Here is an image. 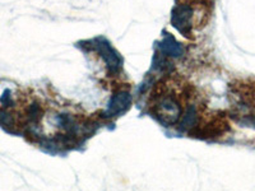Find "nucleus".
<instances>
[{"label":"nucleus","mask_w":255,"mask_h":191,"mask_svg":"<svg viewBox=\"0 0 255 191\" xmlns=\"http://www.w3.org/2000/svg\"><path fill=\"white\" fill-rule=\"evenodd\" d=\"M197 108H195L194 106H189L185 115L183 116V120H181V126H183L184 130H189V129L195 127V125H197Z\"/></svg>","instance_id":"obj_6"},{"label":"nucleus","mask_w":255,"mask_h":191,"mask_svg":"<svg viewBox=\"0 0 255 191\" xmlns=\"http://www.w3.org/2000/svg\"><path fill=\"white\" fill-rule=\"evenodd\" d=\"M193 17H194V12L190 5L186 4H180L175 8L174 13H172L171 22L174 24L175 28L180 31L183 35H190L191 28H193Z\"/></svg>","instance_id":"obj_2"},{"label":"nucleus","mask_w":255,"mask_h":191,"mask_svg":"<svg viewBox=\"0 0 255 191\" xmlns=\"http://www.w3.org/2000/svg\"><path fill=\"white\" fill-rule=\"evenodd\" d=\"M130 102H131V96L129 95V93L119 92L118 95H115L113 98H111L110 103H109L108 113L111 116L118 115V113L127 110V108L130 106Z\"/></svg>","instance_id":"obj_4"},{"label":"nucleus","mask_w":255,"mask_h":191,"mask_svg":"<svg viewBox=\"0 0 255 191\" xmlns=\"http://www.w3.org/2000/svg\"><path fill=\"white\" fill-rule=\"evenodd\" d=\"M159 47L166 56H172V58H180L184 52L183 46L170 35L163 38L162 44L159 45Z\"/></svg>","instance_id":"obj_5"},{"label":"nucleus","mask_w":255,"mask_h":191,"mask_svg":"<svg viewBox=\"0 0 255 191\" xmlns=\"http://www.w3.org/2000/svg\"><path fill=\"white\" fill-rule=\"evenodd\" d=\"M154 115L165 125H176L183 117V108L171 96H165L156 101Z\"/></svg>","instance_id":"obj_1"},{"label":"nucleus","mask_w":255,"mask_h":191,"mask_svg":"<svg viewBox=\"0 0 255 191\" xmlns=\"http://www.w3.org/2000/svg\"><path fill=\"white\" fill-rule=\"evenodd\" d=\"M95 47L100 55L104 58L106 67L110 72L116 73L122 68V59L116 54L115 50L110 46L105 40H97L95 42Z\"/></svg>","instance_id":"obj_3"}]
</instances>
